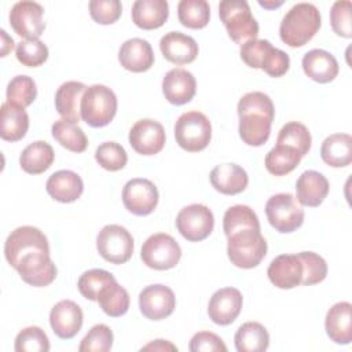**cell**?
I'll list each match as a JSON object with an SVG mask.
<instances>
[{
    "instance_id": "6da1fadb",
    "label": "cell",
    "mask_w": 352,
    "mask_h": 352,
    "mask_svg": "<svg viewBox=\"0 0 352 352\" xmlns=\"http://www.w3.org/2000/svg\"><path fill=\"white\" fill-rule=\"evenodd\" d=\"M4 256L21 279L30 286L44 287L56 278L58 271L50 257L48 239L33 226L11 231L4 243Z\"/></svg>"
},
{
    "instance_id": "7a4b0ae2",
    "label": "cell",
    "mask_w": 352,
    "mask_h": 352,
    "mask_svg": "<svg viewBox=\"0 0 352 352\" xmlns=\"http://www.w3.org/2000/svg\"><path fill=\"white\" fill-rule=\"evenodd\" d=\"M239 116V138L243 143L258 147L263 146L271 133L275 117V107L271 98L264 92L245 94L236 106Z\"/></svg>"
},
{
    "instance_id": "3957f363",
    "label": "cell",
    "mask_w": 352,
    "mask_h": 352,
    "mask_svg": "<svg viewBox=\"0 0 352 352\" xmlns=\"http://www.w3.org/2000/svg\"><path fill=\"white\" fill-rule=\"evenodd\" d=\"M320 12L312 3H297L283 16L279 26L280 40L292 48L302 47L318 33Z\"/></svg>"
},
{
    "instance_id": "277c9868",
    "label": "cell",
    "mask_w": 352,
    "mask_h": 352,
    "mask_svg": "<svg viewBox=\"0 0 352 352\" xmlns=\"http://www.w3.org/2000/svg\"><path fill=\"white\" fill-rule=\"evenodd\" d=\"M227 243V254L235 267L254 268L267 254V241L260 230L245 228L231 234Z\"/></svg>"
},
{
    "instance_id": "5b68a950",
    "label": "cell",
    "mask_w": 352,
    "mask_h": 352,
    "mask_svg": "<svg viewBox=\"0 0 352 352\" xmlns=\"http://www.w3.org/2000/svg\"><path fill=\"white\" fill-rule=\"evenodd\" d=\"M220 19L227 33L236 44L256 40L258 36V23L252 15L249 3L245 0H223L219 4Z\"/></svg>"
},
{
    "instance_id": "8992f818",
    "label": "cell",
    "mask_w": 352,
    "mask_h": 352,
    "mask_svg": "<svg viewBox=\"0 0 352 352\" xmlns=\"http://www.w3.org/2000/svg\"><path fill=\"white\" fill-rule=\"evenodd\" d=\"M117 113V96L106 85L94 84L87 87L81 104L80 116L89 126L102 128L110 124Z\"/></svg>"
},
{
    "instance_id": "52a82bcc",
    "label": "cell",
    "mask_w": 352,
    "mask_h": 352,
    "mask_svg": "<svg viewBox=\"0 0 352 352\" xmlns=\"http://www.w3.org/2000/svg\"><path fill=\"white\" fill-rule=\"evenodd\" d=\"M176 143L186 151L197 153L208 147L212 139L209 118L197 110L183 113L175 124Z\"/></svg>"
},
{
    "instance_id": "ba28073f",
    "label": "cell",
    "mask_w": 352,
    "mask_h": 352,
    "mask_svg": "<svg viewBox=\"0 0 352 352\" xmlns=\"http://www.w3.org/2000/svg\"><path fill=\"white\" fill-rule=\"evenodd\" d=\"M265 214L272 228L282 234L293 232L304 223V209L290 192H279L268 198Z\"/></svg>"
},
{
    "instance_id": "9c48e42d",
    "label": "cell",
    "mask_w": 352,
    "mask_h": 352,
    "mask_svg": "<svg viewBox=\"0 0 352 352\" xmlns=\"http://www.w3.org/2000/svg\"><path fill=\"white\" fill-rule=\"evenodd\" d=\"M143 263L153 270L165 271L177 265L182 257V249L176 239L165 232L150 235L140 250Z\"/></svg>"
},
{
    "instance_id": "30bf717a",
    "label": "cell",
    "mask_w": 352,
    "mask_h": 352,
    "mask_svg": "<svg viewBox=\"0 0 352 352\" xmlns=\"http://www.w3.org/2000/svg\"><path fill=\"white\" fill-rule=\"evenodd\" d=\"M99 254L111 264H124L133 254V238L120 224L104 226L96 236Z\"/></svg>"
},
{
    "instance_id": "8fae6325",
    "label": "cell",
    "mask_w": 352,
    "mask_h": 352,
    "mask_svg": "<svg viewBox=\"0 0 352 352\" xmlns=\"http://www.w3.org/2000/svg\"><path fill=\"white\" fill-rule=\"evenodd\" d=\"M214 227L212 210L202 204H191L184 206L176 216V228L190 242L206 239Z\"/></svg>"
},
{
    "instance_id": "7c38bea8",
    "label": "cell",
    "mask_w": 352,
    "mask_h": 352,
    "mask_svg": "<svg viewBox=\"0 0 352 352\" xmlns=\"http://www.w3.org/2000/svg\"><path fill=\"white\" fill-rule=\"evenodd\" d=\"M158 190L155 184L143 177H135L122 188V204L128 212L136 216H147L158 205Z\"/></svg>"
},
{
    "instance_id": "4fadbf2b",
    "label": "cell",
    "mask_w": 352,
    "mask_h": 352,
    "mask_svg": "<svg viewBox=\"0 0 352 352\" xmlns=\"http://www.w3.org/2000/svg\"><path fill=\"white\" fill-rule=\"evenodd\" d=\"M43 14L44 8L41 4L22 0L11 7L10 25L14 32L25 40L38 38L45 29Z\"/></svg>"
},
{
    "instance_id": "5bb4252c",
    "label": "cell",
    "mask_w": 352,
    "mask_h": 352,
    "mask_svg": "<svg viewBox=\"0 0 352 352\" xmlns=\"http://www.w3.org/2000/svg\"><path fill=\"white\" fill-rule=\"evenodd\" d=\"M176 307V297L170 287L155 283L146 286L139 293V308L143 316L150 320H162L172 315Z\"/></svg>"
},
{
    "instance_id": "9a60e30c",
    "label": "cell",
    "mask_w": 352,
    "mask_h": 352,
    "mask_svg": "<svg viewBox=\"0 0 352 352\" xmlns=\"http://www.w3.org/2000/svg\"><path fill=\"white\" fill-rule=\"evenodd\" d=\"M129 144L142 155H154L165 146V129L161 122L143 118L133 124L129 131Z\"/></svg>"
},
{
    "instance_id": "2e32d148",
    "label": "cell",
    "mask_w": 352,
    "mask_h": 352,
    "mask_svg": "<svg viewBox=\"0 0 352 352\" xmlns=\"http://www.w3.org/2000/svg\"><path fill=\"white\" fill-rule=\"evenodd\" d=\"M242 304L243 298L238 289L223 287L212 294L208 305V315L213 323L228 326L241 314Z\"/></svg>"
},
{
    "instance_id": "e0dca14e",
    "label": "cell",
    "mask_w": 352,
    "mask_h": 352,
    "mask_svg": "<svg viewBox=\"0 0 352 352\" xmlns=\"http://www.w3.org/2000/svg\"><path fill=\"white\" fill-rule=\"evenodd\" d=\"M82 311L77 302L62 300L56 302L50 312V324L55 336L62 340L73 338L82 326Z\"/></svg>"
},
{
    "instance_id": "ac0fdd59",
    "label": "cell",
    "mask_w": 352,
    "mask_h": 352,
    "mask_svg": "<svg viewBox=\"0 0 352 352\" xmlns=\"http://www.w3.org/2000/svg\"><path fill=\"white\" fill-rule=\"evenodd\" d=\"M197 91V81L192 73L186 69H172L162 80V92L165 99L176 106L188 103Z\"/></svg>"
},
{
    "instance_id": "d6986e66",
    "label": "cell",
    "mask_w": 352,
    "mask_h": 352,
    "mask_svg": "<svg viewBox=\"0 0 352 352\" xmlns=\"http://www.w3.org/2000/svg\"><path fill=\"white\" fill-rule=\"evenodd\" d=\"M160 50L164 58L176 65H187L195 60L198 55V44L182 32H169L160 40Z\"/></svg>"
},
{
    "instance_id": "ffe728a7",
    "label": "cell",
    "mask_w": 352,
    "mask_h": 352,
    "mask_svg": "<svg viewBox=\"0 0 352 352\" xmlns=\"http://www.w3.org/2000/svg\"><path fill=\"white\" fill-rule=\"evenodd\" d=\"M268 279L279 289H293L301 283L302 264L297 254L276 256L268 265Z\"/></svg>"
},
{
    "instance_id": "44dd1931",
    "label": "cell",
    "mask_w": 352,
    "mask_h": 352,
    "mask_svg": "<svg viewBox=\"0 0 352 352\" xmlns=\"http://www.w3.org/2000/svg\"><path fill=\"white\" fill-rule=\"evenodd\" d=\"M118 60L125 70L143 73L154 65V52L147 40L133 37L121 44Z\"/></svg>"
},
{
    "instance_id": "7402d4cb",
    "label": "cell",
    "mask_w": 352,
    "mask_h": 352,
    "mask_svg": "<svg viewBox=\"0 0 352 352\" xmlns=\"http://www.w3.org/2000/svg\"><path fill=\"white\" fill-rule=\"evenodd\" d=\"M45 188L52 199L62 204H70L81 197L84 183L76 172L62 169L48 177Z\"/></svg>"
},
{
    "instance_id": "603a6c76",
    "label": "cell",
    "mask_w": 352,
    "mask_h": 352,
    "mask_svg": "<svg viewBox=\"0 0 352 352\" xmlns=\"http://www.w3.org/2000/svg\"><path fill=\"white\" fill-rule=\"evenodd\" d=\"M302 70L314 81L326 84L333 81L340 70L338 62L330 52L319 48L308 51L302 56Z\"/></svg>"
},
{
    "instance_id": "cb8c5ba5",
    "label": "cell",
    "mask_w": 352,
    "mask_h": 352,
    "mask_svg": "<svg viewBox=\"0 0 352 352\" xmlns=\"http://www.w3.org/2000/svg\"><path fill=\"white\" fill-rule=\"evenodd\" d=\"M329 180L318 170H305L296 183L297 201L300 205L316 208L329 194Z\"/></svg>"
},
{
    "instance_id": "d4e9b609",
    "label": "cell",
    "mask_w": 352,
    "mask_h": 352,
    "mask_svg": "<svg viewBox=\"0 0 352 352\" xmlns=\"http://www.w3.org/2000/svg\"><path fill=\"white\" fill-rule=\"evenodd\" d=\"M324 327L329 338L346 345L352 341V305L348 301L334 304L326 314Z\"/></svg>"
},
{
    "instance_id": "484cf974",
    "label": "cell",
    "mask_w": 352,
    "mask_h": 352,
    "mask_svg": "<svg viewBox=\"0 0 352 352\" xmlns=\"http://www.w3.org/2000/svg\"><path fill=\"white\" fill-rule=\"evenodd\" d=\"M213 188L226 195L242 192L249 183L246 170L236 164H221L212 169L209 175Z\"/></svg>"
},
{
    "instance_id": "4316f807",
    "label": "cell",
    "mask_w": 352,
    "mask_h": 352,
    "mask_svg": "<svg viewBox=\"0 0 352 352\" xmlns=\"http://www.w3.org/2000/svg\"><path fill=\"white\" fill-rule=\"evenodd\" d=\"M132 21L144 30L161 28L169 16V6L166 0H136L132 4Z\"/></svg>"
},
{
    "instance_id": "83f0119b",
    "label": "cell",
    "mask_w": 352,
    "mask_h": 352,
    "mask_svg": "<svg viewBox=\"0 0 352 352\" xmlns=\"http://www.w3.org/2000/svg\"><path fill=\"white\" fill-rule=\"evenodd\" d=\"M85 89L87 85L80 81H66L56 89L55 109L63 120L72 122L80 121V104Z\"/></svg>"
},
{
    "instance_id": "f1b7e54d",
    "label": "cell",
    "mask_w": 352,
    "mask_h": 352,
    "mask_svg": "<svg viewBox=\"0 0 352 352\" xmlns=\"http://www.w3.org/2000/svg\"><path fill=\"white\" fill-rule=\"evenodd\" d=\"M29 129V116L23 107L4 102L0 110V136L7 142H18Z\"/></svg>"
},
{
    "instance_id": "f546056e",
    "label": "cell",
    "mask_w": 352,
    "mask_h": 352,
    "mask_svg": "<svg viewBox=\"0 0 352 352\" xmlns=\"http://www.w3.org/2000/svg\"><path fill=\"white\" fill-rule=\"evenodd\" d=\"M323 162L333 168H344L352 162V138L348 133L327 136L320 147Z\"/></svg>"
},
{
    "instance_id": "4dcf8cb0",
    "label": "cell",
    "mask_w": 352,
    "mask_h": 352,
    "mask_svg": "<svg viewBox=\"0 0 352 352\" xmlns=\"http://www.w3.org/2000/svg\"><path fill=\"white\" fill-rule=\"evenodd\" d=\"M55 160L54 148L43 140L30 143L19 157L21 168L30 175H40L51 168Z\"/></svg>"
},
{
    "instance_id": "1f68e13d",
    "label": "cell",
    "mask_w": 352,
    "mask_h": 352,
    "mask_svg": "<svg viewBox=\"0 0 352 352\" xmlns=\"http://www.w3.org/2000/svg\"><path fill=\"white\" fill-rule=\"evenodd\" d=\"M238 352H264L270 346V334L258 322L241 324L234 336Z\"/></svg>"
},
{
    "instance_id": "d6a6232c",
    "label": "cell",
    "mask_w": 352,
    "mask_h": 352,
    "mask_svg": "<svg viewBox=\"0 0 352 352\" xmlns=\"http://www.w3.org/2000/svg\"><path fill=\"white\" fill-rule=\"evenodd\" d=\"M52 138L65 148L73 153H82L88 147V139L77 122L58 120L51 126Z\"/></svg>"
},
{
    "instance_id": "836d02e7",
    "label": "cell",
    "mask_w": 352,
    "mask_h": 352,
    "mask_svg": "<svg viewBox=\"0 0 352 352\" xmlns=\"http://www.w3.org/2000/svg\"><path fill=\"white\" fill-rule=\"evenodd\" d=\"M98 302L106 315L118 318L125 315L129 309V294L117 280H113L99 292Z\"/></svg>"
},
{
    "instance_id": "e575fe53",
    "label": "cell",
    "mask_w": 352,
    "mask_h": 352,
    "mask_svg": "<svg viewBox=\"0 0 352 352\" xmlns=\"http://www.w3.org/2000/svg\"><path fill=\"white\" fill-rule=\"evenodd\" d=\"M301 155L292 147L275 144L265 155V169L275 176H285L294 170L301 161Z\"/></svg>"
},
{
    "instance_id": "d590c367",
    "label": "cell",
    "mask_w": 352,
    "mask_h": 352,
    "mask_svg": "<svg viewBox=\"0 0 352 352\" xmlns=\"http://www.w3.org/2000/svg\"><path fill=\"white\" fill-rule=\"evenodd\" d=\"M177 16L183 26L202 29L210 18V7L205 0H182L177 4Z\"/></svg>"
},
{
    "instance_id": "8d00e7d4",
    "label": "cell",
    "mask_w": 352,
    "mask_h": 352,
    "mask_svg": "<svg viewBox=\"0 0 352 352\" xmlns=\"http://www.w3.org/2000/svg\"><path fill=\"white\" fill-rule=\"evenodd\" d=\"M276 143L289 146L294 148L301 157H305L311 148L312 138L308 128L304 124L290 121L280 128Z\"/></svg>"
},
{
    "instance_id": "74e56055",
    "label": "cell",
    "mask_w": 352,
    "mask_h": 352,
    "mask_svg": "<svg viewBox=\"0 0 352 352\" xmlns=\"http://www.w3.org/2000/svg\"><path fill=\"white\" fill-rule=\"evenodd\" d=\"M245 228L260 230V221L254 210L248 205H234L228 208L223 217V230L226 236Z\"/></svg>"
},
{
    "instance_id": "f35d334b",
    "label": "cell",
    "mask_w": 352,
    "mask_h": 352,
    "mask_svg": "<svg viewBox=\"0 0 352 352\" xmlns=\"http://www.w3.org/2000/svg\"><path fill=\"white\" fill-rule=\"evenodd\" d=\"M6 96L7 102L19 107L25 109L30 106L37 96V87L34 80L25 74L15 76L7 85Z\"/></svg>"
},
{
    "instance_id": "ab89813d",
    "label": "cell",
    "mask_w": 352,
    "mask_h": 352,
    "mask_svg": "<svg viewBox=\"0 0 352 352\" xmlns=\"http://www.w3.org/2000/svg\"><path fill=\"white\" fill-rule=\"evenodd\" d=\"M116 280L114 275L110 274L109 271L100 270V268H94L89 271H85L77 282L78 290L89 301H98L99 292L110 282Z\"/></svg>"
},
{
    "instance_id": "60d3db41",
    "label": "cell",
    "mask_w": 352,
    "mask_h": 352,
    "mask_svg": "<svg viewBox=\"0 0 352 352\" xmlns=\"http://www.w3.org/2000/svg\"><path fill=\"white\" fill-rule=\"evenodd\" d=\"M96 162L106 170L116 172L122 169L128 162L125 148L116 142H104L95 151Z\"/></svg>"
},
{
    "instance_id": "b9f144b4",
    "label": "cell",
    "mask_w": 352,
    "mask_h": 352,
    "mask_svg": "<svg viewBox=\"0 0 352 352\" xmlns=\"http://www.w3.org/2000/svg\"><path fill=\"white\" fill-rule=\"evenodd\" d=\"M16 352H48L50 340L45 331L38 326L22 329L15 337Z\"/></svg>"
},
{
    "instance_id": "7bdbcfd3",
    "label": "cell",
    "mask_w": 352,
    "mask_h": 352,
    "mask_svg": "<svg viewBox=\"0 0 352 352\" xmlns=\"http://www.w3.org/2000/svg\"><path fill=\"white\" fill-rule=\"evenodd\" d=\"M15 55L18 62L23 66L37 67L48 59V47L38 38L22 40L16 44Z\"/></svg>"
},
{
    "instance_id": "ee69618b",
    "label": "cell",
    "mask_w": 352,
    "mask_h": 352,
    "mask_svg": "<svg viewBox=\"0 0 352 352\" xmlns=\"http://www.w3.org/2000/svg\"><path fill=\"white\" fill-rule=\"evenodd\" d=\"M297 256L302 264L301 285L311 286L324 280L327 276V264L322 256L314 252H301Z\"/></svg>"
},
{
    "instance_id": "f6af8a7d",
    "label": "cell",
    "mask_w": 352,
    "mask_h": 352,
    "mask_svg": "<svg viewBox=\"0 0 352 352\" xmlns=\"http://www.w3.org/2000/svg\"><path fill=\"white\" fill-rule=\"evenodd\" d=\"M113 346V331L107 324L99 323L91 327V330L81 340L80 352H107Z\"/></svg>"
},
{
    "instance_id": "bcb514c9",
    "label": "cell",
    "mask_w": 352,
    "mask_h": 352,
    "mask_svg": "<svg viewBox=\"0 0 352 352\" xmlns=\"http://www.w3.org/2000/svg\"><path fill=\"white\" fill-rule=\"evenodd\" d=\"M89 15L99 25H111L121 16L122 6L118 0H91Z\"/></svg>"
},
{
    "instance_id": "7dc6e473",
    "label": "cell",
    "mask_w": 352,
    "mask_h": 352,
    "mask_svg": "<svg viewBox=\"0 0 352 352\" xmlns=\"http://www.w3.org/2000/svg\"><path fill=\"white\" fill-rule=\"evenodd\" d=\"M351 10H352V3L348 0L336 1L330 10V23L334 33L345 38L352 37Z\"/></svg>"
},
{
    "instance_id": "c3c4849f",
    "label": "cell",
    "mask_w": 352,
    "mask_h": 352,
    "mask_svg": "<svg viewBox=\"0 0 352 352\" xmlns=\"http://www.w3.org/2000/svg\"><path fill=\"white\" fill-rule=\"evenodd\" d=\"M271 48H272V44L268 40H264V38L249 40L241 45V50H239L241 59L249 67L261 69L263 60Z\"/></svg>"
},
{
    "instance_id": "681fc988",
    "label": "cell",
    "mask_w": 352,
    "mask_h": 352,
    "mask_svg": "<svg viewBox=\"0 0 352 352\" xmlns=\"http://www.w3.org/2000/svg\"><path fill=\"white\" fill-rule=\"evenodd\" d=\"M289 67H290L289 55L285 51L275 47H272L268 51L261 65V69L271 77H282L283 74H286Z\"/></svg>"
},
{
    "instance_id": "f907efd6",
    "label": "cell",
    "mask_w": 352,
    "mask_h": 352,
    "mask_svg": "<svg viewBox=\"0 0 352 352\" xmlns=\"http://www.w3.org/2000/svg\"><path fill=\"white\" fill-rule=\"evenodd\" d=\"M188 349L191 352H201V351H206V352L223 351V352H226L227 346L217 334H214L212 331H198L191 337Z\"/></svg>"
},
{
    "instance_id": "816d5d0a",
    "label": "cell",
    "mask_w": 352,
    "mask_h": 352,
    "mask_svg": "<svg viewBox=\"0 0 352 352\" xmlns=\"http://www.w3.org/2000/svg\"><path fill=\"white\" fill-rule=\"evenodd\" d=\"M143 349L144 351H147V349H154V351H177V348L173 344H170L169 341H166V340H154L153 342L144 345L142 348V351Z\"/></svg>"
},
{
    "instance_id": "f5cc1de1",
    "label": "cell",
    "mask_w": 352,
    "mask_h": 352,
    "mask_svg": "<svg viewBox=\"0 0 352 352\" xmlns=\"http://www.w3.org/2000/svg\"><path fill=\"white\" fill-rule=\"evenodd\" d=\"M0 33H1V37H3V50H1V56H6V54H7L10 50H12V48H14V40H12L11 37H8V36H7V33H6V30H4V29H1V30H0Z\"/></svg>"
},
{
    "instance_id": "db71d44e",
    "label": "cell",
    "mask_w": 352,
    "mask_h": 352,
    "mask_svg": "<svg viewBox=\"0 0 352 352\" xmlns=\"http://www.w3.org/2000/svg\"><path fill=\"white\" fill-rule=\"evenodd\" d=\"M258 4L261 7H265V8H275V7H279L283 4V1H272V3H268V1H258Z\"/></svg>"
}]
</instances>
